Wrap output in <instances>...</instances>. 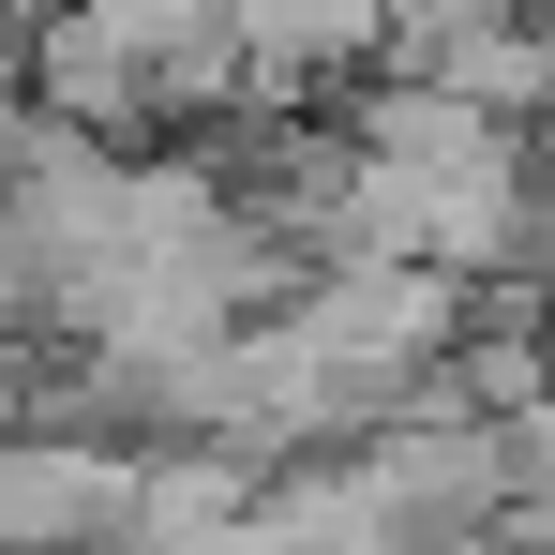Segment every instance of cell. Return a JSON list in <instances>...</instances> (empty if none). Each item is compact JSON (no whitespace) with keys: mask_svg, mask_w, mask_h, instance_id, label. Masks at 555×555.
<instances>
[{"mask_svg":"<svg viewBox=\"0 0 555 555\" xmlns=\"http://www.w3.org/2000/svg\"><path fill=\"white\" fill-rule=\"evenodd\" d=\"M120 511V465L91 451H0V541H61V526H91Z\"/></svg>","mask_w":555,"mask_h":555,"instance_id":"cell-1","label":"cell"}]
</instances>
